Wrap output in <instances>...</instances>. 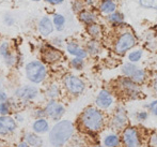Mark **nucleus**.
Instances as JSON below:
<instances>
[{"mask_svg": "<svg viewBox=\"0 0 157 147\" xmlns=\"http://www.w3.org/2000/svg\"><path fill=\"white\" fill-rule=\"evenodd\" d=\"M74 127L68 120H62L58 122L49 133V142L55 147H61L68 141L73 134Z\"/></svg>", "mask_w": 157, "mask_h": 147, "instance_id": "nucleus-1", "label": "nucleus"}, {"mask_svg": "<svg viewBox=\"0 0 157 147\" xmlns=\"http://www.w3.org/2000/svg\"><path fill=\"white\" fill-rule=\"evenodd\" d=\"M83 127L89 131H98L103 127L104 118L101 113L94 108H89L83 112L81 116Z\"/></svg>", "mask_w": 157, "mask_h": 147, "instance_id": "nucleus-2", "label": "nucleus"}, {"mask_svg": "<svg viewBox=\"0 0 157 147\" xmlns=\"http://www.w3.org/2000/svg\"><path fill=\"white\" fill-rule=\"evenodd\" d=\"M46 74V68L41 61H31L26 66V75L32 83H42L45 80Z\"/></svg>", "mask_w": 157, "mask_h": 147, "instance_id": "nucleus-3", "label": "nucleus"}, {"mask_svg": "<svg viewBox=\"0 0 157 147\" xmlns=\"http://www.w3.org/2000/svg\"><path fill=\"white\" fill-rule=\"evenodd\" d=\"M136 44V38L130 32H124L119 37L116 43V52L118 54H123L126 51L130 50Z\"/></svg>", "mask_w": 157, "mask_h": 147, "instance_id": "nucleus-4", "label": "nucleus"}, {"mask_svg": "<svg viewBox=\"0 0 157 147\" xmlns=\"http://www.w3.org/2000/svg\"><path fill=\"white\" fill-rule=\"evenodd\" d=\"M64 84L66 89L73 95H79L85 89V83L74 75H67L64 80Z\"/></svg>", "mask_w": 157, "mask_h": 147, "instance_id": "nucleus-5", "label": "nucleus"}, {"mask_svg": "<svg viewBox=\"0 0 157 147\" xmlns=\"http://www.w3.org/2000/svg\"><path fill=\"white\" fill-rule=\"evenodd\" d=\"M123 142L126 147H140V139L135 128H127L123 133Z\"/></svg>", "mask_w": 157, "mask_h": 147, "instance_id": "nucleus-6", "label": "nucleus"}, {"mask_svg": "<svg viewBox=\"0 0 157 147\" xmlns=\"http://www.w3.org/2000/svg\"><path fill=\"white\" fill-rule=\"evenodd\" d=\"M64 108L61 105L60 103L56 101H50L49 103L46 105L45 108V113L52 118L55 120H58L59 118L62 117V115L64 114Z\"/></svg>", "mask_w": 157, "mask_h": 147, "instance_id": "nucleus-7", "label": "nucleus"}, {"mask_svg": "<svg viewBox=\"0 0 157 147\" xmlns=\"http://www.w3.org/2000/svg\"><path fill=\"white\" fill-rule=\"evenodd\" d=\"M16 129V122L14 119L6 115L0 116V133L3 135L13 132Z\"/></svg>", "mask_w": 157, "mask_h": 147, "instance_id": "nucleus-8", "label": "nucleus"}, {"mask_svg": "<svg viewBox=\"0 0 157 147\" xmlns=\"http://www.w3.org/2000/svg\"><path fill=\"white\" fill-rule=\"evenodd\" d=\"M37 95L36 87L33 86H23L15 91V96L21 100H31L34 99Z\"/></svg>", "mask_w": 157, "mask_h": 147, "instance_id": "nucleus-9", "label": "nucleus"}, {"mask_svg": "<svg viewBox=\"0 0 157 147\" xmlns=\"http://www.w3.org/2000/svg\"><path fill=\"white\" fill-rule=\"evenodd\" d=\"M42 58L45 60L46 62L52 63V62L60 60L61 53L58 50H56V48L52 47V46H46L43 50V52H42Z\"/></svg>", "mask_w": 157, "mask_h": 147, "instance_id": "nucleus-10", "label": "nucleus"}, {"mask_svg": "<svg viewBox=\"0 0 157 147\" xmlns=\"http://www.w3.org/2000/svg\"><path fill=\"white\" fill-rule=\"evenodd\" d=\"M39 31L42 35L47 37L54 31V23L50 21L49 17L44 16L39 22Z\"/></svg>", "mask_w": 157, "mask_h": 147, "instance_id": "nucleus-11", "label": "nucleus"}, {"mask_svg": "<svg viewBox=\"0 0 157 147\" xmlns=\"http://www.w3.org/2000/svg\"><path fill=\"white\" fill-rule=\"evenodd\" d=\"M112 97L107 90H101L96 98V104L101 108H108L112 104Z\"/></svg>", "mask_w": 157, "mask_h": 147, "instance_id": "nucleus-12", "label": "nucleus"}, {"mask_svg": "<svg viewBox=\"0 0 157 147\" xmlns=\"http://www.w3.org/2000/svg\"><path fill=\"white\" fill-rule=\"evenodd\" d=\"M66 50H67V52L70 53L71 55H73V56H75V57H78V58L83 59L87 57V51L83 50L82 47H80V46L77 43H75V42H70V43H67Z\"/></svg>", "mask_w": 157, "mask_h": 147, "instance_id": "nucleus-13", "label": "nucleus"}, {"mask_svg": "<svg viewBox=\"0 0 157 147\" xmlns=\"http://www.w3.org/2000/svg\"><path fill=\"white\" fill-rule=\"evenodd\" d=\"M121 86L124 89V91L128 93L129 96H136L139 93V88L136 85L134 81H132L130 79H124L121 81Z\"/></svg>", "mask_w": 157, "mask_h": 147, "instance_id": "nucleus-14", "label": "nucleus"}, {"mask_svg": "<svg viewBox=\"0 0 157 147\" xmlns=\"http://www.w3.org/2000/svg\"><path fill=\"white\" fill-rule=\"evenodd\" d=\"M0 55L3 57L6 62L9 66H11V64H13L15 62L14 56H13L10 53V51H9V42H2V43L0 44Z\"/></svg>", "mask_w": 157, "mask_h": 147, "instance_id": "nucleus-15", "label": "nucleus"}, {"mask_svg": "<svg viewBox=\"0 0 157 147\" xmlns=\"http://www.w3.org/2000/svg\"><path fill=\"white\" fill-rule=\"evenodd\" d=\"M101 11L105 14H111L116 11L117 6L112 0H104L101 3V6H99Z\"/></svg>", "mask_w": 157, "mask_h": 147, "instance_id": "nucleus-16", "label": "nucleus"}, {"mask_svg": "<svg viewBox=\"0 0 157 147\" xmlns=\"http://www.w3.org/2000/svg\"><path fill=\"white\" fill-rule=\"evenodd\" d=\"M33 130L36 133H45L48 130V122L43 118H40L33 124Z\"/></svg>", "mask_w": 157, "mask_h": 147, "instance_id": "nucleus-17", "label": "nucleus"}, {"mask_svg": "<svg viewBox=\"0 0 157 147\" xmlns=\"http://www.w3.org/2000/svg\"><path fill=\"white\" fill-rule=\"evenodd\" d=\"M79 18H80L81 22L90 25V24L94 23L96 17H95V15L92 12H89V11H81L80 14H79Z\"/></svg>", "mask_w": 157, "mask_h": 147, "instance_id": "nucleus-18", "label": "nucleus"}, {"mask_svg": "<svg viewBox=\"0 0 157 147\" xmlns=\"http://www.w3.org/2000/svg\"><path fill=\"white\" fill-rule=\"evenodd\" d=\"M25 137H26L27 143L29 144L30 146H32V147L42 146V140L40 139L37 135H34V134H32V133H27Z\"/></svg>", "mask_w": 157, "mask_h": 147, "instance_id": "nucleus-19", "label": "nucleus"}, {"mask_svg": "<svg viewBox=\"0 0 157 147\" xmlns=\"http://www.w3.org/2000/svg\"><path fill=\"white\" fill-rule=\"evenodd\" d=\"M52 23L56 26L57 30L61 31V30H63L64 25H65V17H64L62 14H55Z\"/></svg>", "mask_w": 157, "mask_h": 147, "instance_id": "nucleus-20", "label": "nucleus"}, {"mask_svg": "<svg viewBox=\"0 0 157 147\" xmlns=\"http://www.w3.org/2000/svg\"><path fill=\"white\" fill-rule=\"evenodd\" d=\"M144 77H145L144 71L137 68L129 79L132 80V81H134L135 83H142V82L144 81Z\"/></svg>", "mask_w": 157, "mask_h": 147, "instance_id": "nucleus-21", "label": "nucleus"}, {"mask_svg": "<svg viewBox=\"0 0 157 147\" xmlns=\"http://www.w3.org/2000/svg\"><path fill=\"white\" fill-rule=\"evenodd\" d=\"M126 120H127V118H126L125 115L122 114V113H119V114H117L116 117H114L113 124H114V126L118 127V128H122L126 124Z\"/></svg>", "mask_w": 157, "mask_h": 147, "instance_id": "nucleus-22", "label": "nucleus"}, {"mask_svg": "<svg viewBox=\"0 0 157 147\" xmlns=\"http://www.w3.org/2000/svg\"><path fill=\"white\" fill-rule=\"evenodd\" d=\"M139 3L144 9H154V10H157V0H139Z\"/></svg>", "mask_w": 157, "mask_h": 147, "instance_id": "nucleus-23", "label": "nucleus"}, {"mask_svg": "<svg viewBox=\"0 0 157 147\" xmlns=\"http://www.w3.org/2000/svg\"><path fill=\"white\" fill-rule=\"evenodd\" d=\"M88 32H89L90 35H92L93 38H96L101 35V27L96 24H90L88 26Z\"/></svg>", "mask_w": 157, "mask_h": 147, "instance_id": "nucleus-24", "label": "nucleus"}, {"mask_svg": "<svg viewBox=\"0 0 157 147\" xmlns=\"http://www.w3.org/2000/svg\"><path fill=\"white\" fill-rule=\"evenodd\" d=\"M119 144V137L117 135H108L105 139V146L116 147Z\"/></svg>", "mask_w": 157, "mask_h": 147, "instance_id": "nucleus-25", "label": "nucleus"}, {"mask_svg": "<svg viewBox=\"0 0 157 147\" xmlns=\"http://www.w3.org/2000/svg\"><path fill=\"white\" fill-rule=\"evenodd\" d=\"M47 97L52 98V99H54V98H57L59 96V93H60V89L57 85H52L49 88L47 89Z\"/></svg>", "mask_w": 157, "mask_h": 147, "instance_id": "nucleus-26", "label": "nucleus"}, {"mask_svg": "<svg viewBox=\"0 0 157 147\" xmlns=\"http://www.w3.org/2000/svg\"><path fill=\"white\" fill-rule=\"evenodd\" d=\"M108 18H109V21L112 22L113 24H119V23H122L123 19H124V16L119 12H113L109 15Z\"/></svg>", "mask_w": 157, "mask_h": 147, "instance_id": "nucleus-27", "label": "nucleus"}, {"mask_svg": "<svg viewBox=\"0 0 157 147\" xmlns=\"http://www.w3.org/2000/svg\"><path fill=\"white\" fill-rule=\"evenodd\" d=\"M137 69V67L136 66H134V64H132V63H125L124 66H123V68H122V71H123V73L126 75V76H128V77H130L132 76V74L135 72V70Z\"/></svg>", "mask_w": 157, "mask_h": 147, "instance_id": "nucleus-28", "label": "nucleus"}, {"mask_svg": "<svg viewBox=\"0 0 157 147\" xmlns=\"http://www.w3.org/2000/svg\"><path fill=\"white\" fill-rule=\"evenodd\" d=\"M99 45L96 41H91L88 43V52L91 53V54H96L98 53Z\"/></svg>", "mask_w": 157, "mask_h": 147, "instance_id": "nucleus-29", "label": "nucleus"}, {"mask_svg": "<svg viewBox=\"0 0 157 147\" xmlns=\"http://www.w3.org/2000/svg\"><path fill=\"white\" fill-rule=\"evenodd\" d=\"M142 57V51H135V52H132L128 56V58L132 62H137L140 60V58Z\"/></svg>", "mask_w": 157, "mask_h": 147, "instance_id": "nucleus-30", "label": "nucleus"}, {"mask_svg": "<svg viewBox=\"0 0 157 147\" xmlns=\"http://www.w3.org/2000/svg\"><path fill=\"white\" fill-rule=\"evenodd\" d=\"M72 66L74 67L75 69H77V70L81 69V68H82V66H83L82 58H78V57H76L75 59H73L72 60Z\"/></svg>", "mask_w": 157, "mask_h": 147, "instance_id": "nucleus-31", "label": "nucleus"}, {"mask_svg": "<svg viewBox=\"0 0 157 147\" xmlns=\"http://www.w3.org/2000/svg\"><path fill=\"white\" fill-rule=\"evenodd\" d=\"M3 22H4V24H6V25H8V26H12V25H14L15 19H14V17L11 16V15H6V16H4Z\"/></svg>", "mask_w": 157, "mask_h": 147, "instance_id": "nucleus-32", "label": "nucleus"}, {"mask_svg": "<svg viewBox=\"0 0 157 147\" xmlns=\"http://www.w3.org/2000/svg\"><path fill=\"white\" fill-rule=\"evenodd\" d=\"M8 112H9V105L8 104L4 103V102L0 103V114L6 115V114H8Z\"/></svg>", "mask_w": 157, "mask_h": 147, "instance_id": "nucleus-33", "label": "nucleus"}, {"mask_svg": "<svg viewBox=\"0 0 157 147\" xmlns=\"http://www.w3.org/2000/svg\"><path fill=\"white\" fill-rule=\"evenodd\" d=\"M149 108H151V111L154 113V114L157 115V101L152 102V103L150 104V106H149Z\"/></svg>", "mask_w": 157, "mask_h": 147, "instance_id": "nucleus-34", "label": "nucleus"}, {"mask_svg": "<svg viewBox=\"0 0 157 147\" xmlns=\"http://www.w3.org/2000/svg\"><path fill=\"white\" fill-rule=\"evenodd\" d=\"M46 2H48V3L50 4H54V6H57V4H61L64 0H45Z\"/></svg>", "mask_w": 157, "mask_h": 147, "instance_id": "nucleus-35", "label": "nucleus"}, {"mask_svg": "<svg viewBox=\"0 0 157 147\" xmlns=\"http://www.w3.org/2000/svg\"><path fill=\"white\" fill-rule=\"evenodd\" d=\"M6 99H8V96L6 95V92L0 90V100H1V101H6Z\"/></svg>", "mask_w": 157, "mask_h": 147, "instance_id": "nucleus-36", "label": "nucleus"}, {"mask_svg": "<svg viewBox=\"0 0 157 147\" xmlns=\"http://www.w3.org/2000/svg\"><path fill=\"white\" fill-rule=\"evenodd\" d=\"M147 117V114L145 112H141V113H139V114H138V118H139V119H141V120L145 119Z\"/></svg>", "mask_w": 157, "mask_h": 147, "instance_id": "nucleus-37", "label": "nucleus"}, {"mask_svg": "<svg viewBox=\"0 0 157 147\" xmlns=\"http://www.w3.org/2000/svg\"><path fill=\"white\" fill-rule=\"evenodd\" d=\"M151 144H152V145H153L154 147H157V134H156V135H154V137H152Z\"/></svg>", "mask_w": 157, "mask_h": 147, "instance_id": "nucleus-38", "label": "nucleus"}, {"mask_svg": "<svg viewBox=\"0 0 157 147\" xmlns=\"http://www.w3.org/2000/svg\"><path fill=\"white\" fill-rule=\"evenodd\" d=\"M153 86H154V89L157 91V76L154 79V83H153Z\"/></svg>", "mask_w": 157, "mask_h": 147, "instance_id": "nucleus-39", "label": "nucleus"}, {"mask_svg": "<svg viewBox=\"0 0 157 147\" xmlns=\"http://www.w3.org/2000/svg\"><path fill=\"white\" fill-rule=\"evenodd\" d=\"M18 147H29V146H28L26 143H21V144H19V146H18Z\"/></svg>", "mask_w": 157, "mask_h": 147, "instance_id": "nucleus-40", "label": "nucleus"}, {"mask_svg": "<svg viewBox=\"0 0 157 147\" xmlns=\"http://www.w3.org/2000/svg\"><path fill=\"white\" fill-rule=\"evenodd\" d=\"M32 1H35V2H37V1H41V0H32Z\"/></svg>", "mask_w": 157, "mask_h": 147, "instance_id": "nucleus-41", "label": "nucleus"}]
</instances>
